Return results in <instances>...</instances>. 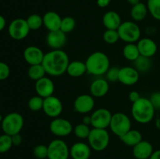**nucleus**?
<instances>
[{
    "mask_svg": "<svg viewBox=\"0 0 160 159\" xmlns=\"http://www.w3.org/2000/svg\"><path fill=\"white\" fill-rule=\"evenodd\" d=\"M153 153L151 143L142 140L140 143L133 147V155L136 159H149Z\"/></svg>",
    "mask_w": 160,
    "mask_h": 159,
    "instance_id": "20",
    "label": "nucleus"
},
{
    "mask_svg": "<svg viewBox=\"0 0 160 159\" xmlns=\"http://www.w3.org/2000/svg\"><path fill=\"white\" fill-rule=\"evenodd\" d=\"M35 91L38 96L43 98L52 96L55 91V84L48 77L44 76L35 81Z\"/></svg>",
    "mask_w": 160,
    "mask_h": 159,
    "instance_id": "14",
    "label": "nucleus"
},
{
    "mask_svg": "<svg viewBox=\"0 0 160 159\" xmlns=\"http://www.w3.org/2000/svg\"><path fill=\"white\" fill-rule=\"evenodd\" d=\"M2 119H3L2 116V115H1V114H0V123H2Z\"/></svg>",
    "mask_w": 160,
    "mask_h": 159,
    "instance_id": "48",
    "label": "nucleus"
},
{
    "mask_svg": "<svg viewBox=\"0 0 160 159\" xmlns=\"http://www.w3.org/2000/svg\"><path fill=\"white\" fill-rule=\"evenodd\" d=\"M112 113L106 108H98L91 115V125L93 128L106 129L110 125Z\"/></svg>",
    "mask_w": 160,
    "mask_h": 159,
    "instance_id": "10",
    "label": "nucleus"
},
{
    "mask_svg": "<svg viewBox=\"0 0 160 159\" xmlns=\"http://www.w3.org/2000/svg\"><path fill=\"white\" fill-rule=\"evenodd\" d=\"M69 63L68 55L62 49H57L52 50L45 54L42 64L47 74L59 76L67 73Z\"/></svg>",
    "mask_w": 160,
    "mask_h": 159,
    "instance_id": "1",
    "label": "nucleus"
},
{
    "mask_svg": "<svg viewBox=\"0 0 160 159\" xmlns=\"http://www.w3.org/2000/svg\"><path fill=\"white\" fill-rule=\"evenodd\" d=\"M62 103L59 98L55 96H50L44 98L42 110L45 114L51 118H57L62 112Z\"/></svg>",
    "mask_w": 160,
    "mask_h": 159,
    "instance_id": "11",
    "label": "nucleus"
},
{
    "mask_svg": "<svg viewBox=\"0 0 160 159\" xmlns=\"http://www.w3.org/2000/svg\"><path fill=\"white\" fill-rule=\"evenodd\" d=\"M26 20L31 31H37L43 25V17L38 14H32Z\"/></svg>",
    "mask_w": 160,
    "mask_h": 159,
    "instance_id": "30",
    "label": "nucleus"
},
{
    "mask_svg": "<svg viewBox=\"0 0 160 159\" xmlns=\"http://www.w3.org/2000/svg\"><path fill=\"white\" fill-rule=\"evenodd\" d=\"M109 127L115 135L120 137L131 129V119L126 114L117 112L112 115Z\"/></svg>",
    "mask_w": 160,
    "mask_h": 159,
    "instance_id": "7",
    "label": "nucleus"
},
{
    "mask_svg": "<svg viewBox=\"0 0 160 159\" xmlns=\"http://www.w3.org/2000/svg\"><path fill=\"white\" fill-rule=\"evenodd\" d=\"M112 0H97V5L101 8H106L110 4Z\"/></svg>",
    "mask_w": 160,
    "mask_h": 159,
    "instance_id": "43",
    "label": "nucleus"
},
{
    "mask_svg": "<svg viewBox=\"0 0 160 159\" xmlns=\"http://www.w3.org/2000/svg\"><path fill=\"white\" fill-rule=\"evenodd\" d=\"M117 31L120 36V39L127 43H135L136 41H138L140 38V27L134 22H122Z\"/></svg>",
    "mask_w": 160,
    "mask_h": 159,
    "instance_id": "6",
    "label": "nucleus"
},
{
    "mask_svg": "<svg viewBox=\"0 0 160 159\" xmlns=\"http://www.w3.org/2000/svg\"><path fill=\"white\" fill-rule=\"evenodd\" d=\"M149 159H160V150H157L156 151H153V153L152 154L151 157H149Z\"/></svg>",
    "mask_w": 160,
    "mask_h": 159,
    "instance_id": "45",
    "label": "nucleus"
},
{
    "mask_svg": "<svg viewBox=\"0 0 160 159\" xmlns=\"http://www.w3.org/2000/svg\"><path fill=\"white\" fill-rule=\"evenodd\" d=\"M128 97H129V100L132 103L137 101L138 100L139 98H141V96H140V94H139L138 92L134 91H134H131V93L129 94V96H128Z\"/></svg>",
    "mask_w": 160,
    "mask_h": 159,
    "instance_id": "42",
    "label": "nucleus"
},
{
    "mask_svg": "<svg viewBox=\"0 0 160 159\" xmlns=\"http://www.w3.org/2000/svg\"><path fill=\"white\" fill-rule=\"evenodd\" d=\"M139 80V72L134 67L125 66L120 69L119 79L121 84L127 86L134 85Z\"/></svg>",
    "mask_w": 160,
    "mask_h": 159,
    "instance_id": "16",
    "label": "nucleus"
},
{
    "mask_svg": "<svg viewBox=\"0 0 160 159\" xmlns=\"http://www.w3.org/2000/svg\"><path fill=\"white\" fill-rule=\"evenodd\" d=\"M102 37L104 41L109 45L116 44L120 39V36H119L117 30H106L103 33Z\"/></svg>",
    "mask_w": 160,
    "mask_h": 159,
    "instance_id": "34",
    "label": "nucleus"
},
{
    "mask_svg": "<svg viewBox=\"0 0 160 159\" xmlns=\"http://www.w3.org/2000/svg\"><path fill=\"white\" fill-rule=\"evenodd\" d=\"M87 73L93 76L106 74L110 67L109 57L102 51H95L91 54L85 61Z\"/></svg>",
    "mask_w": 160,
    "mask_h": 159,
    "instance_id": "3",
    "label": "nucleus"
},
{
    "mask_svg": "<svg viewBox=\"0 0 160 159\" xmlns=\"http://www.w3.org/2000/svg\"><path fill=\"white\" fill-rule=\"evenodd\" d=\"M140 55L145 57L151 58L157 51V45L151 38L145 37L139 40L137 43Z\"/></svg>",
    "mask_w": 160,
    "mask_h": 159,
    "instance_id": "18",
    "label": "nucleus"
},
{
    "mask_svg": "<svg viewBox=\"0 0 160 159\" xmlns=\"http://www.w3.org/2000/svg\"><path fill=\"white\" fill-rule=\"evenodd\" d=\"M148 11V7L146 5L142 2H139L132 6L131 16L133 20L135 21H142L146 17Z\"/></svg>",
    "mask_w": 160,
    "mask_h": 159,
    "instance_id": "26",
    "label": "nucleus"
},
{
    "mask_svg": "<svg viewBox=\"0 0 160 159\" xmlns=\"http://www.w3.org/2000/svg\"><path fill=\"white\" fill-rule=\"evenodd\" d=\"M12 137V145H15V146H18L20 143H22V137L20 135V133L15 134L13 136H11Z\"/></svg>",
    "mask_w": 160,
    "mask_h": 159,
    "instance_id": "41",
    "label": "nucleus"
},
{
    "mask_svg": "<svg viewBox=\"0 0 160 159\" xmlns=\"http://www.w3.org/2000/svg\"><path fill=\"white\" fill-rule=\"evenodd\" d=\"M67 73L72 77H80L83 76L84 73H87V68H86L85 62H81V61H73L70 62L68 67H67Z\"/></svg>",
    "mask_w": 160,
    "mask_h": 159,
    "instance_id": "24",
    "label": "nucleus"
},
{
    "mask_svg": "<svg viewBox=\"0 0 160 159\" xmlns=\"http://www.w3.org/2000/svg\"><path fill=\"white\" fill-rule=\"evenodd\" d=\"M134 68L138 72L145 73L150 70L152 66V62L150 58L140 55L135 61H134Z\"/></svg>",
    "mask_w": 160,
    "mask_h": 159,
    "instance_id": "29",
    "label": "nucleus"
},
{
    "mask_svg": "<svg viewBox=\"0 0 160 159\" xmlns=\"http://www.w3.org/2000/svg\"><path fill=\"white\" fill-rule=\"evenodd\" d=\"M3 132L9 136L20 133L23 129L24 120L18 112H11L3 118L1 123Z\"/></svg>",
    "mask_w": 160,
    "mask_h": 159,
    "instance_id": "4",
    "label": "nucleus"
},
{
    "mask_svg": "<svg viewBox=\"0 0 160 159\" xmlns=\"http://www.w3.org/2000/svg\"><path fill=\"white\" fill-rule=\"evenodd\" d=\"M119 73H120V69L117 68V67L109 68L106 73L107 80L110 81V82H117V81H118Z\"/></svg>",
    "mask_w": 160,
    "mask_h": 159,
    "instance_id": "38",
    "label": "nucleus"
},
{
    "mask_svg": "<svg viewBox=\"0 0 160 159\" xmlns=\"http://www.w3.org/2000/svg\"><path fill=\"white\" fill-rule=\"evenodd\" d=\"M147 7L152 17L160 20V0H148Z\"/></svg>",
    "mask_w": 160,
    "mask_h": 159,
    "instance_id": "31",
    "label": "nucleus"
},
{
    "mask_svg": "<svg viewBox=\"0 0 160 159\" xmlns=\"http://www.w3.org/2000/svg\"><path fill=\"white\" fill-rule=\"evenodd\" d=\"M109 89L108 80L105 79H97L91 84L90 93L92 96L95 98H102L108 93Z\"/></svg>",
    "mask_w": 160,
    "mask_h": 159,
    "instance_id": "22",
    "label": "nucleus"
},
{
    "mask_svg": "<svg viewBox=\"0 0 160 159\" xmlns=\"http://www.w3.org/2000/svg\"><path fill=\"white\" fill-rule=\"evenodd\" d=\"M6 19L4 18V17L0 15V31H2L3 29H4L5 26H6Z\"/></svg>",
    "mask_w": 160,
    "mask_h": 159,
    "instance_id": "44",
    "label": "nucleus"
},
{
    "mask_svg": "<svg viewBox=\"0 0 160 159\" xmlns=\"http://www.w3.org/2000/svg\"><path fill=\"white\" fill-rule=\"evenodd\" d=\"M45 54L37 46H28L23 51V58L30 65L42 64Z\"/></svg>",
    "mask_w": 160,
    "mask_h": 159,
    "instance_id": "17",
    "label": "nucleus"
},
{
    "mask_svg": "<svg viewBox=\"0 0 160 159\" xmlns=\"http://www.w3.org/2000/svg\"><path fill=\"white\" fill-rule=\"evenodd\" d=\"M10 69L9 65L3 62H0V80H4L9 77Z\"/></svg>",
    "mask_w": 160,
    "mask_h": 159,
    "instance_id": "39",
    "label": "nucleus"
},
{
    "mask_svg": "<svg viewBox=\"0 0 160 159\" xmlns=\"http://www.w3.org/2000/svg\"><path fill=\"white\" fill-rule=\"evenodd\" d=\"M91 122H92V119H91V116H85L83 118V123L86 125H91Z\"/></svg>",
    "mask_w": 160,
    "mask_h": 159,
    "instance_id": "46",
    "label": "nucleus"
},
{
    "mask_svg": "<svg viewBox=\"0 0 160 159\" xmlns=\"http://www.w3.org/2000/svg\"><path fill=\"white\" fill-rule=\"evenodd\" d=\"M150 101L156 110H160V92H155L151 95L149 98Z\"/></svg>",
    "mask_w": 160,
    "mask_h": 159,
    "instance_id": "40",
    "label": "nucleus"
},
{
    "mask_svg": "<svg viewBox=\"0 0 160 159\" xmlns=\"http://www.w3.org/2000/svg\"><path fill=\"white\" fill-rule=\"evenodd\" d=\"M90 132L91 129L89 128L88 125H86L83 123L78 124L74 128L75 135L80 139H88Z\"/></svg>",
    "mask_w": 160,
    "mask_h": 159,
    "instance_id": "35",
    "label": "nucleus"
},
{
    "mask_svg": "<svg viewBox=\"0 0 160 159\" xmlns=\"http://www.w3.org/2000/svg\"><path fill=\"white\" fill-rule=\"evenodd\" d=\"M29 26L26 20L22 18H17L12 20L9 26L8 32L9 36L14 40H23L29 34Z\"/></svg>",
    "mask_w": 160,
    "mask_h": 159,
    "instance_id": "9",
    "label": "nucleus"
},
{
    "mask_svg": "<svg viewBox=\"0 0 160 159\" xmlns=\"http://www.w3.org/2000/svg\"><path fill=\"white\" fill-rule=\"evenodd\" d=\"M67 34L61 30L48 31L46 37V43L52 50L61 49L67 42Z\"/></svg>",
    "mask_w": 160,
    "mask_h": 159,
    "instance_id": "15",
    "label": "nucleus"
},
{
    "mask_svg": "<svg viewBox=\"0 0 160 159\" xmlns=\"http://www.w3.org/2000/svg\"><path fill=\"white\" fill-rule=\"evenodd\" d=\"M123 55L129 61H135L141 55L138 45L134 43H128L123 50Z\"/></svg>",
    "mask_w": 160,
    "mask_h": 159,
    "instance_id": "27",
    "label": "nucleus"
},
{
    "mask_svg": "<svg viewBox=\"0 0 160 159\" xmlns=\"http://www.w3.org/2000/svg\"><path fill=\"white\" fill-rule=\"evenodd\" d=\"M12 146V137L8 134H2L0 136V153H6L10 150Z\"/></svg>",
    "mask_w": 160,
    "mask_h": 159,
    "instance_id": "36",
    "label": "nucleus"
},
{
    "mask_svg": "<svg viewBox=\"0 0 160 159\" xmlns=\"http://www.w3.org/2000/svg\"><path fill=\"white\" fill-rule=\"evenodd\" d=\"M128 3H129V4H131L132 6H134V5L138 4V3L141 2L140 0H128Z\"/></svg>",
    "mask_w": 160,
    "mask_h": 159,
    "instance_id": "47",
    "label": "nucleus"
},
{
    "mask_svg": "<svg viewBox=\"0 0 160 159\" xmlns=\"http://www.w3.org/2000/svg\"><path fill=\"white\" fill-rule=\"evenodd\" d=\"M89 146L95 151H102L106 149L109 143V134L106 129L93 128L88 137Z\"/></svg>",
    "mask_w": 160,
    "mask_h": 159,
    "instance_id": "5",
    "label": "nucleus"
},
{
    "mask_svg": "<svg viewBox=\"0 0 160 159\" xmlns=\"http://www.w3.org/2000/svg\"><path fill=\"white\" fill-rule=\"evenodd\" d=\"M76 26V20L72 17H65L62 18L60 30L65 34L70 33Z\"/></svg>",
    "mask_w": 160,
    "mask_h": 159,
    "instance_id": "32",
    "label": "nucleus"
},
{
    "mask_svg": "<svg viewBox=\"0 0 160 159\" xmlns=\"http://www.w3.org/2000/svg\"><path fill=\"white\" fill-rule=\"evenodd\" d=\"M75 111L78 113L87 114L95 107V100L90 94H81L75 99L73 103Z\"/></svg>",
    "mask_w": 160,
    "mask_h": 159,
    "instance_id": "13",
    "label": "nucleus"
},
{
    "mask_svg": "<svg viewBox=\"0 0 160 159\" xmlns=\"http://www.w3.org/2000/svg\"><path fill=\"white\" fill-rule=\"evenodd\" d=\"M156 109L153 107L149 98L141 97L137 101L133 103L131 115L138 123L145 124L152 120Z\"/></svg>",
    "mask_w": 160,
    "mask_h": 159,
    "instance_id": "2",
    "label": "nucleus"
},
{
    "mask_svg": "<svg viewBox=\"0 0 160 159\" xmlns=\"http://www.w3.org/2000/svg\"><path fill=\"white\" fill-rule=\"evenodd\" d=\"M51 132L57 137H66L70 135L73 131V126L66 118H55L49 125Z\"/></svg>",
    "mask_w": 160,
    "mask_h": 159,
    "instance_id": "12",
    "label": "nucleus"
},
{
    "mask_svg": "<svg viewBox=\"0 0 160 159\" xmlns=\"http://www.w3.org/2000/svg\"><path fill=\"white\" fill-rule=\"evenodd\" d=\"M43 103L44 98L38 95H36V96L30 98L28 105L30 110H31L32 112H38V111L42 110L43 108Z\"/></svg>",
    "mask_w": 160,
    "mask_h": 159,
    "instance_id": "33",
    "label": "nucleus"
},
{
    "mask_svg": "<svg viewBox=\"0 0 160 159\" xmlns=\"http://www.w3.org/2000/svg\"><path fill=\"white\" fill-rule=\"evenodd\" d=\"M48 159H68L70 149L61 139H55L48 146Z\"/></svg>",
    "mask_w": 160,
    "mask_h": 159,
    "instance_id": "8",
    "label": "nucleus"
},
{
    "mask_svg": "<svg viewBox=\"0 0 160 159\" xmlns=\"http://www.w3.org/2000/svg\"><path fill=\"white\" fill-rule=\"evenodd\" d=\"M48 146L43 144H38L34 147V157L38 159H45L48 158Z\"/></svg>",
    "mask_w": 160,
    "mask_h": 159,
    "instance_id": "37",
    "label": "nucleus"
},
{
    "mask_svg": "<svg viewBox=\"0 0 160 159\" xmlns=\"http://www.w3.org/2000/svg\"><path fill=\"white\" fill-rule=\"evenodd\" d=\"M70 156L73 159H89L91 156L90 146L83 142L73 143L70 149Z\"/></svg>",
    "mask_w": 160,
    "mask_h": 159,
    "instance_id": "19",
    "label": "nucleus"
},
{
    "mask_svg": "<svg viewBox=\"0 0 160 159\" xmlns=\"http://www.w3.org/2000/svg\"><path fill=\"white\" fill-rule=\"evenodd\" d=\"M46 72L42 64H38V65H30L28 70V75L30 79L33 80H38L45 76Z\"/></svg>",
    "mask_w": 160,
    "mask_h": 159,
    "instance_id": "28",
    "label": "nucleus"
},
{
    "mask_svg": "<svg viewBox=\"0 0 160 159\" xmlns=\"http://www.w3.org/2000/svg\"><path fill=\"white\" fill-rule=\"evenodd\" d=\"M102 23L107 30H118L122 23L120 16L115 11H109L102 17Z\"/></svg>",
    "mask_w": 160,
    "mask_h": 159,
    "instance_id": "23",
    "label": "nucleus"
},
{
    "mask_svg": "<svg viewBox=\"0 0 160 159\" xmlns=\"http://www.w3.org/2000/svg\"><path fill=\"white\" fill-rule=\"evenodd\" d=\"M61 22V17L54 11H48L43 16V25L48 31L60 30Z\"/></svg>",
    "mask_w": 160,
    "mask_h": 159,
    "instance_id": "21",
    "label": "nucleus"
},
{
    "mask_svg": "<svg viewBox=\"0 0 160 159\" xmlns=\"http://www.w3.org/2000/svg\"><path fill=\"white\" fill-rule=\"evenodd\" d=\"M123 143L128 146L134 147L142 140V135L137 129H130L124 135L120 137Z\"/></svg>",
    "mask_w": 160,
    "mask_h": 159,
    "instance_id": "25",
    "label": "nucleus"
}]
</instances>
